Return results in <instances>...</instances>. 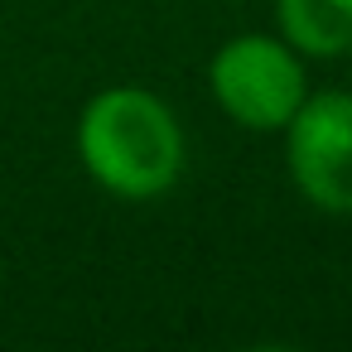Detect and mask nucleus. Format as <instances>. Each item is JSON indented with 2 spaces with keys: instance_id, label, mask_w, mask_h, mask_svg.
I'll use <instances>...</instances> for the list:
<instances>
[{
  "instance_id": "3",
  "label": "nucleus",
  "mask_w": 352,
  "mask_h": 352,
  "mask_svg": "<svg viewBox=\"0 0 352 352\" xmlns=\"http://www.w3.org/2000/svg\"><path fill=\"white\" fill-rule=\"evenodd\" d=\"M289 131V174L323 212H352V97H304Z\"/></svg>"
},
{
  "instance_id": "4",
  "label": "nucleus",
  "mask_w": 352,
  "mask_h": 352,
  "mask_svg": "<svg viewBox=\"0 0 352 352\" xmlns=\"http://www.w3.org/2000/svg\"><path fill=\"white\" fill-rule=\"evenodd\" d=\"M275 15L299 54L338 58L352 49V0H280Z\"/></svg>"
},
{
  "instance_id": "2",
  "label": "nucleus",
  "mask_w": 352,
  "mask_h": 352,
  "mask_svg": "<svg viewBox=\"0 0 352 352\" xmlns=\"http://www.w3.org/2000/svg\"><path fill=\"white\" fill-rule=\"evenodd\" d=\"M212 92L222 111L246 131H285L304 107V68L289 44L270 34H241L212 58Z\"/></svg>"
},
{
  "instance_id": "1",
  "label": "nucleus",
  "mask_w": 352,
  "mask_h": 352,
  "mask_svg": "<svg viewBox=\"0 0 352 352\" xmlns=\"http://www.w3.org/2000/svg\"><path fill=\"white\" fill-rule=\"evenodd\" d=\"M78 150L92 179L121 198H155L184 169L174 111L140 87H111L92 97L78 126Z\"/></svg>"
}]
</instances>
